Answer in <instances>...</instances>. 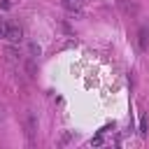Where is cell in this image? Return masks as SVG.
Listing matches in <instances>:
<instances>
[{
    "label": "cell",
    "mask_w": 149,
    "mask_h": 149,
    "mask_svg": "<svg viewBox=\"0 0 149 149\" xmlns=\"http://www.w3.org/2000/svg\"><path fill=\"white\" fill-rule=\"evenodd\" d=\"M0 37H5L12 44H19L21 42V26L14 23V21H5L2 19V23H0Z\"/></svg>",
    "instance_id": "obj_1"
},
{
    "label": "cell",
    "mask_w": 149,
    "mask_h": 149,
    "mask_svg": "<svg viewBox=\"0 0 149 149\" xmlns=\"http://www.w3.org/2000/svg\"><path fill=\"white\" fill-rule=\"evenodd\" d=\"M35 133H37V114L33 109L26 112V135L30 142H35Z\"/></svg>",
    "instance_id": "obj_2"
},
{
    "label": "cell",
    "mask_w": 149,
    "mask_h": 149,
    "mask_svg": "<svg viewBox=\"0 0 149 149\" xmlns=\"http://www.w3.org/2000/svg\"><path fill=\"white\" fill-rule=\"evenodd\" d=\"M137 44L142 51L149 49V23H142L140 26V33H137Z\"/></svg>",
    "instance_id": "obj_3"
},
{
    "label": "cell",
    "mask_w": 149,
    "mask_h": 149,
    "mask_svg": "<svg viewBox=\"0 0 149 149\" xmlns=\"http://www.w3.org/2000/svg\"><path fill=\"white\" fill-rule=\"evenodd\" d=\"M116 7L121 9V14H123V16H133V14L137 12L135 0H116Z\"/></svg>",
    "instance_id": "obj_4"
},
{
    "label": "cell",
    "mask_w": 149,
    "mask_h": 149,
    "mask_svg": "<svg viewBox=\"0 0 149 149\" xmlns=\"http://www.w3.org/2000/svg\"><path fill=\"white\" fill-rule=\"evenodd\" d=\"M61 2H63V7H65L68 12H72V14H74V12H79V9H81V5H84V0H61Z\"/></svg>",
    "instance_id": "obj_5"
},
{
    "label": "cell",
    "mask_w": 149,
    "mask_h": 149,
    "mask_svg": "<svg viewBox=\"0 0 149 149\" xmlns=\"http://www.w3.org/2000/svg\"><path fill=\"white\" fill-rule=\"evenodd\" d=\"M28 49H30V56H28V58H33V61H35V58L40 56V47H37L35 42H30V44H28Z\"/></svg>",
    "instance_id": "obj_6"
},
{
    "label": "cell",
    "mask_w": 149,
    "mask_h": 149,
    "mask_svg": "<svg viewBox=\"0 0 149 149\" xmlns=\"http://www.w3.org/2000/svg\"><path fill=\"white\" fill-rule=\"evenodd\" d=\"M140 135H142V137L147 135V116H142V119H140Z\"/></svg>",
    "instance_id": "obj_7"
},
{
    "label": "cell",
    "mask_w": 149,
    "mask_h": 149,
    "mask_svg": "<svg viewBox=\"0 0 149 149\" xmlns=\"http://www.w3.org/2000/svg\"><path fill=\"white\" fill-rule=\"evenodd\" d=\"M0 7H2V9H9V7H12V0H0Z\"/></svg>",
    "instance_id": "obj_8"
}]
</instances>
